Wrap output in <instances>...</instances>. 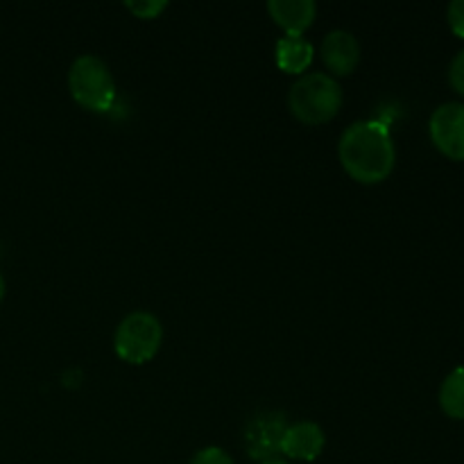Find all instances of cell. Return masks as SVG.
<instances>
[{"label": "cell", "mask_w": 464, "mask_h": 464, "mask_svg": "<svg viewBox=\"0 0 464 464\" xmlns=\"http://www.w3.org/2000/svg\"><path fill=\"white\" fill-rule=\"evenodd\" d=\"M440 406L453 420H464V367H458L440 388Z\"/></svg>", "instance_id": "8fae6325"}, {"label": "cell", "mask_w": 464, "mask_h": 464, "mask_svg": "<svg viewBox=\"0 0 464 464\" xmlns=\"http://www.w3.org/2000/svg\"><path fill=\"white\" fill-rule=\"evenodd\" d=\"M430 140L449 159L464 161V102H444L429 122Z\"/></svg>", "instance_id": "8992f818"}, {"label": "cell", "mask_w": 464, "mask_h": 464, "mask_svg": "<svg viewBox=\"0 0 464 464\" xmlns=\"http://www.w3.org/2000/svg\"><path fill=\"white\" fill-rule=\"evenodd\" d=\"M322 59L338 75H349L361 62V44L353 32L335 27L322 41Z\"/></svg>", "instance_id": "ba28073f"}, {"label": "cell", "mask_w": 464, "mask_h": 464, "mask_svg": "<svg viewBox=\"0 0 464 464\" xmlns=\"http://www.w3.org/2000/svg\"><path fill=\"white\" fill-rule=\"evenodd\" d=\"M447 18L451 30L464 39V0H453L447 9Z\"/></svg>", "instance_id": "9a60e30c"}, {"label": "cell", "mask_w": 464, "mask_h": 464, "mask_svg": "<svg viewBox=\"0 0 464 464\" xmlns=\"http://www.w3.org/2000/svg\"><path fill=\"white\" fill-rule=\"evenodd\" d=\"M263 464H290V462H285V460H279V458H276V460H267V462H263Z\"/></svg>", "instance_id": "e0dca14e"}, {"label": "cell", "mask_w": 464, "mask_h": 464, "mask_svg": "<svg viewBox=\"0 0 464 464\" xmlns=\"http://www.w3.org/2000/svg\"><path fill=\"white\" fill-rule=\"evenodd\" d=\"M5 299V279H3V275H0V302H3Z\"/></svg>", "instance_id": "2e32d148"}, {"label": "cell", "mask_w": 464, "mask_h": 464, "mask_svg": "<svg viewBox=\"0 0 464 464\" xmlns=\"http://www.w3.org/2000/svg\"><path fill=\"white\" fill-rule=\"evenodd\" d=\"M285 429H288V421L281 412H258L245 426V449L258 462L276 460Z\"/></svg>", "instance_id": "5b68a950"}, {"label": "cell", "mask_w": 464, "mask_h": 464, "mask_svg": "<svg viewBox=\"0 0 464 464\" xmlns=\"http://www.w3.org/2000/svg\"><path fill=\"white\" fill-rule=\"evenodd\" d=\"M68 89L72 98L91 111H109L116 100V80L111 68L98 54H80L68 71Z\"/></svg>", "instance_id": "3957f363"}, {"label": "cell", "mask_w": 464, "mask_h": 464, "mask_svg": "<svg viewBox=\"0 0 464 464\" xmlns=\"http://www.w3.org/2000/svg\"><path fill=\"white\" fill-rule=\"evenodd\" d=\"M313 44L304 34H284L275 48L276 63L285 72H302L313 62Z\"/></svg>", "instance_id": "30bf717a"}, {"label": "cell", "mask_w": 464, "mask_h": 464, "mask_svg": "<svg viewBox=\"0 0 464 464\" xmlns=\"http://www.w3.org/2000/svg\"><path fill=\"white\" fill-rule=\"evenodd\" d=\"M163 343V326L157 315L148 311H134L118 324L113 335V347L116 353L125 362L131 365H143L157 356L159 347Z\"/></svg>", "instance_id": "277c9868"}, {"label": "cell", "mask_w": 464, "mask_h": 464, "mask_svg": "<svg viewBox=\"0 0 464 464\" xmlns=\"http://www.w3.org/2000/svg\"><path fill=\"white\" fill-rule=\"evenodd\" d=\"M127 7H130L131 12L140 18H154L157 14H161L163 9L168 7V3L166 0H140V3L130 0V3H127Z\"/></svg>", "instance_id": "4fadbf2b"}, {"label": "cell", "mask_w": 464, "mask_h": 464, "mask_svg": "<svg viewBox=\"0 0 464 464\" xmlns=\"http://www.w3.org/2000/svg\"><path fill=\"white\" fill-rule=\"evenodd\" d=\"M340 163L361 184H379L394 170L397 148L388 127L379 121L352 122L338 140Z\"/></svg>", "instance_id": "6da1fadb"}, {"label": "cell", "mask_w": 464, "mask_h": 464, "mask_svg": "<svg viewBox=\"0 0 464 464\" xmlns=\"http://www.w3.org/2000/svg\"><path fill=\"white\" fill-rule=\"evenodd\" d=\"M324 430L315 421H297L285 429L284 440H281V453L293 460L311 462L324 449Z\"/></svg>", "instance_id": "52a82bcc"}, {"label": "cell", "mask_w": 464, "mask_h": 464, "mask_svg": "<svg viewBox=\"0 0 464 464\" xmlns=\"http://www.w3.org/2000/svg\"><path fill=\"white\" fill-rule=\"evenodd\" d=\"M267 12L285 30V34H304L315 21L317 5L313 0H270Z\"/></svg>", "instance_id": "9c48e42d"}, {"label": "cell", "mask_w": 464, "mask_h": 464, "mask_svg": "<svg viewBox=\"0 0 464 464\" xmlns=\"http://www.w3.org/2000/svg\"><path fill=\"white\" fill-rule=\"evenodd\" d=\"M449 82L458 93L464 95V48L453 57L451 66H449Z\"/></svg>", "instance_id": "5bb4252c"}, {"label": "cell", "mask_w": 464, "mask_h": 464, "mask_svg": "<svg viewBox=\"0 0 464 464\" xmlns=\"http://www.w3.org/2000/svg\"><path fill=\"white\" fill-rule=\"evenodd\" d=\"M190 464H234L229 453L220 447H207L193 456Z\"/></svg>", "instance_id": "7c38bea8"}, {"label": "cell", "mask_w": 464, "mask_h": 464, "mask_svg": "<svg viewBox=\"0 0 464 464\" xmlns=\"http://www.w3.org/2000/svg\"><path fill=\"white\" fill-rule=\"evenodd\" d=\"M288 107L295 118L306 125H322L343 107V89L338 80L326 72H306L290 86Z\"/></svg>", "instance_id": "7a4b0ae2"}]
</instances>
